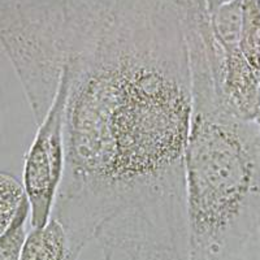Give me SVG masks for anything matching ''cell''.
I'll return each mask as SVG.
<instances>
[{
  "mask_svg": "<svg viewBox=\"0 0 260 260\" xmlns=\"http://www.w3.org/2000/svg\"><path fill=\"white\" fill-rule=\"evenodd\" d=\"M187 0H0V45L37 125L64 89L52 216L71 250L187 260Z\"/></svg>",
  "mask_w": 260,
  "mask_h": 260,
  "instance_id": "6da1fadb",
  "label": "cell"
},
{
  "mask_svg": "<svg viewBox=\"0 0 260 260\" xmlns=\"http://www.w3.org/2000/svg\"><path fill=\"white\" fill-rule=\"evenodd\" d=\"M187 46L192 91L187 260H260L259 127L225 104L212 32H191Z\"/></svg>",
  "mask_w": 260,
  "mask_h": 260,
  "instance_id": "7a4b0ae2",
  "label": "cell"
},
{
  "mask_svg": "<svg viewBox=\"0 0 260 260\" xmlns=\"http://www.w3.org/2000/svg\"><path fill=\"white\" fill-rule=\"evenodd\" d=\"M255 124L257 125V127H259V132H260V110H259V113H257L256 118H255Z\"/></svg>",
  "mask_w": 260,
  "mask_h": 260,
  "instance_id": "30bf717a",
  "label": "cell"
},
{
  "mask_svg": "<svg viewBox=\"0 0 260 260\" xmlns=\"http://www.w3.org/2000/svg\"><path fill=\"white\" fill-rule=\"evenodd\" d=\"M64 89L57 85L47 115L42 120L24 160L25 194L30 204L32 229L45 226L51 219L65 171Z\"/></svg>",
  "mask_w": 260,
  "mask_h": 260,
  "instance_id": "3957f363",
  "label": "cell"
},
{
  "mask_svg": "<svg viewBox=\"0 0 260 260\" xmlns=\"http://www.w3.org/2000/svg\"><path fill=\"white\" fill-rule=\"evenodd\" d=\"M30 219V204L27 198L21 204L11 226L0 234V260H20L22 246L26 238V222Z\"/></svg>",
  "mask_w": 260,
  "mask_h": 260,
  "instance_id": "ba28073f",
  "label": "cell"
},
{
  "mask_svg": "<svg viewBox=\"0 0 260 260\" xmlns=\"http://www.w3.org/2000/svg\"><path fill=\"white\" fill-rule=\"evenodd\" d=\"M242 25L240 46L260 82V0H241Z\"/></svg>",
  "mask_w": 260,
  "mask_h": 260,
  "instance_id": "8992f818",
  "label": "cell"
},
{
  "mask_svg": "<svg viewBox=\"0 0 260 260\" xmlns=\"http://www.w3.org/2000/svg\"><path fill=\"white\" fill-rule=\"evenodd\" d=\"M221 55V91L228 108L245 121H255L260 110V82L240 46L241 21L232 16L212 24Z\"/></svg>",
  "mask_w": 260,
  "mask_h": 260,
  "instance_id": "277c9868",
  "label": "cell"
},
{
  "mask_svg": "<svg viewBox=\"0 0 260 260\" xmlns=\"http://www.w3.org/2000/svg\"><path fill=\"white\" fill-rule=\"evenodd\" d=\"M25 199L24 183L8 172L0 171V234L11 226Z\"/></svg>",
  "mask_w": 260,
  "mask_h": 260,
  "instance_id": "52a82bcc",
  "label": "cell"
},
{
  "mask_svg": "<svg viewBox=\"0 0 260 260\" xmlns=\"http://www.w3.org/2000/svg\"><path fill=\"white\" fill-rule=\"evenodd\" d=\"M80 257L69 246V238L61 222L53 216L47 224L26 234L20 260H71Z\"/></svg>",
  "mask_w": 260,
  "mask_h": 260,
  "instance_id": "5b68a950",
  "label": "cell"
},
{
  "mask_svg": "<svg viewBox=\"0 0 260 260\" xmlns=\"http://www.w3.org/2000/svg\"><path fill=\"white\" fill-rule=\"evenodd\" d=\"M204 2H206V4H207L208 12L212 13L215 12L216 9H219L220 7L224 6L225 3L231 2V0H204Z\"/></svg>",
  "mask_w": 260,
  "mask_h": 260,
  "instance_id": "9c48e42d",
  "label": "cell"
}]
</instances>
